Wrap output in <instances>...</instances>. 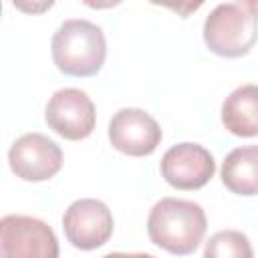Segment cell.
I'll return each mask as SVG.
<instances>
[{
	"label": "cell",
	"mask_w": 258,
	"mask_h": 258,
	"mask_svg": "<svg viewBox=\"0 0 258 258\" xmlns=\"http://www.w3.org/2000/svg\"><path fill=\"white\" fill-rule=\"evenodd\" d=\"M208 220L200 204L177 198L159 200L147 218L149 240L171 254H191L204 240Z\"/></svg>",
	"instance_id": "6da1fadb"
},
{
	"label": "cell",
	"mask_w": 258,
	"mask_h": 258,
	"mask_svg": "<svg viewBox=\"0 0 258 258\" xmlns=\"http://www.w3.org/2000/svg\"><path fill=\"white\" fill-rule=\"evenodd\" d=\"M50 52L56 69L71 77L97 75L107 58L103 30L83 18L64 20L52 36Z\"/></svg>",
	"instance_id": "7a4b0ae2"
},
{
	"label": "cell",
	"mask_w": 258,
	"mask_h": 258,
	"mask_svg": "<svg viewBox=\"0 0 258 258\" xmlns=\"http://www.w3.org/2000/svg\"><path fill=\"white\" fill-rule=\"evenodd\" d=\"M258 40V16L238 4L216 6L204 22L206 46L226 58L244 56Z\"/></svg>",
	"instance_id": "3957f363"
},
{
	"label": "cell",
	"mask_w": 258,
	"mask_h": 258,
	"mask_svg": "<svg viewBox=\"0 0 258 258\" xmlns=\"http://www.w3.org/2000/svg\"><path fill=\"white\" fill-rule=\"evenodd\" d=\"M0 256L56 258L58 242L46 222L32 216L10 214L0 220Z\"/></svg>",
	"instance_id": "277c9868"
},
{
	"label": "cell",
	"mask_w": 258,
	"mask_h": 258,
	"mask_svg": "<svg viewBox=\"0 0 258 258\" xmlns=\"http://www.w3.org/2000/svg\"><path fill=\"white\" fill-rule=\"evenodd\" d=\"M46 125L60 137L69 141H81L89 137L97 123L95 105L89 95L81 89H60L56 91L44 109Z\"/></svg>",
	"instance_id": "5b68a950"
},
{
	"label": "cell",
	"mask_w": 258,
	"mask_h": 258,
	"mask_svg": "<svg viewBox=\"0 0 258 258\" xmlns=\"http://www.w3.org/2000/svg\"><path fill=\"white\" fill-rule=\"evenodd\" d=\"M67 240L79 250H95L113 234V214L101 200L83 198L73 202L62 216Z\"/></svg>",
	"instance_id": "8992f818"
},
{
	"label": "cell",
	"mask_w": 258,
	"mask_h": 258,
	"mask_svg": "<svg viewBox=\"0 0 258 258\" xmlns=\"http://www.w3.org/2000/svg\"><path fill=\"white\" fill-rule=\"evenodd\" d=\"M10 169L24 181H46L62 167L60 147L42 133L18 137L8 151Z\"/></svg>",
	"instance_id": "52a82bcc"
},
{
	"label": "cell",
	"mask_w": 258,
	"mask_h": 258,
	"mask_svg": "<svg viewBox=\"0 0 258 258\" xmlns=\"http://www.w3.org/2000/svg\"><path fill=\"white\" fill-rule=\"evenodd\" d=\"M161 127L159 123L145 113L143 109H121L109 121V141L111 145L131 157L151 155L161 143Z\"/></svg>",
	"instance_id": "ba28073f"
},
{
	"label": "cell",
	"mask_w": 258,
	"mask_h": 258,
	"mask_svg": "<svg viewBox=\"0 0 258 258\" xmlns=\"http://www.w3.org/2000/svg\"><path fill=\"white\" fill-rule=\"evenodd\" d=\"M161 175L175 189H200L216 173L212 153L198 143H177L161 157Z\"/></svg>",
	"instance_id": "9c48e42d"
},
{
	"label": "cell",
	"mask_w": 258,
	"mask_h": 258,
	"mask_svg": "<svg viewBox=\"0 0 258 258\" xmlns=\"http://www.w3.org/2000/svg\"><path fill=\"white\" fill-rule=\"evenodd\" d=\"M222 123L236 137L258 135V85H242L226 97Z\"/></svg>",
	"instance_id": "30bf717a"
},
{
	"label": "cell",
	"mask_w": 258,
	"mask_h": 258,
	"mask_svg": "<svg viewBox=\"0 0 258 258\" xmlns=\"http://www.w3.org/2000/svg\"><path fill=\"white\" fill-rule=\"evenodd\" d=\"M222 183L236 196H258V145L238 147L226 155Z\"/></svg>",
	"instance_id": "8fae6325"
},
{
	"label": "cell",
	"mask_w": 258,
	"mask_h": 258,
	"mask_svg": "<svg viewBox=\"0 0 258 258\" xmlns=\"http://www.w3.org/2000/svg\"><path fill=\"white\" fill-rule=\"evenodd\" d=\"M252 246H250V240L246 234L238 232V230H222L218 234H214L206 248H204V256L206 258H228V256H234V258H252Z\"/></svg>",
	"instance_id": "7c38bea8"
},
{
	"label": "cell",
	"mask_w": 258,
	"mask_h": 258,
	"mask_svg": "<svg viewBox=\"0 0 258 258\" xmlns=\"http://www.w3.org/2000/svg\"><path fill=\"white\" fill-rule=\"evenodd\" d=\"M151 2L153 6H163V8H169L171 12H175L177 16L185 18L189 14H194L196 10H200L204 6L206 0H147Z\"/></svg>",
	"instance_id": "4fadbf2b"
},
{
	"label": "cell",
	"mask_w": 258,
	"mask_h": 258,
	"mask_svg": "<svg viewBox=\"0 0 258 258\" xmlns=\"http://www.w3.org/2000/svg\"><path fill=\"white\" fill-rule=\"evenodd\" d=\"M56 0H12L14 8L24 14H42L46 12Z\"/></svg>",
	"instance_id": "5bb4252c"
},
{
	"label": "cell",
	"mask_w": 258,
	"mask_h": 258,
	"mask_svg": "<svg viewBox=\"0 0 258 258\" xmlns=\"http://www.w3.org/2000/svg\"><path fill=\"white\" fill-rule=\"evenodd\" d=\"M85 6L93 8V10H105V8H113L119 6L123 0H81Z\"/></svg>",
	"instance_id": "9a60e30c"
},
{
	"label": "cell",
	"mask_w": 258,
	"mask_h": 258,
	"mask_svg": "<svg viewBox=\"0 0 258 258\" xmlns=\"http://www.w3.org/2000/svg\"><path fill=\"white\" fill-rule=\"evenodd\" d=\"M238 2H242L246 10H250L254 16H258V0H238Z\"/></svg>",
	"instance_id": "2e32d148"
}]
</instances>
